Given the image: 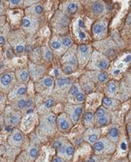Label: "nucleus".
<instances>
[{
  "mask_svg": "<svg viewBox=\"0 0 131 162\" xmlns=\"http://www.w3.org/2000/svg\"><path fill=\"white\" fill-rule=\"evenodd\" d=\"M57 127V119L54 115V113H48L42 117L40 121L39 128L46 135H53L54 134Z\"/></svg>",
  "mask_w": 131,
  "mask_h": 162,
  "instance_id": "nucleus-1",
  "label": "nucleus"
},
{
  "mask_svg": "<svg viewBox=\"0 0 131 162\" xmlns=\"http://www.w3.org/2000/svg\"><path fill=\"white\" fill-rule=\"evenodd\" d=\"M15 75L14 72H5L0 76V91L10 93L15 87Z\"/></svg>",
  "mask_w": 131,
  "mask_h": 162,
  "instance_id": "nucleus-2",
  "label": "nucleus"
},
{
  "mask_svg": "<svg viewBox=\"0 0 131 162\" xmlns=\"http://www.w3.org/2000/svg\"><path fill=\"white\" fill-rule=\"evenodd\" d=\"M93 151L97 154L112 153L115 151V143L108 138H102L93 144Z\"/></svg>",
  "mask_w": 131,
  "mask_h": 162,
  "instance_id": "nucleus-3",
  "label": "nucleus"
},
{
  "mask_svg": "<svg viewBox=\"0 0 131 162\" xmlns=\"http://www.w3.org/2000/svg\"><path fill=\"white\" fill-rule=\"evenodd\" d=\"M21 113L19 111H15V109H6L5 113V123L6 125H10L12 127H16L19 125L21 121Z\"/></svg>",
  "mask_w": 131,
  "mask_h": 162,
  "instance_id": "nucleus-4",
  "label": "nucleus"
},
{
  "mask_svg": "<svg viewBox=\"0 0 131 162\" xmlns=\"http://www.w3.org/2000/svg\"><path fill=\"white\" fill-rule=\"evenodd\" d=\"M25 141V135L24 133L17 128L13 129V131L10 132V135L8 136L7 142L9 145L20 148L24 144Z\"/></svg>",
  "mask_w": 131,
  "mask_h": 162,
  "instance_id": "nucleus-5",
  "label": "nucleus"
},
{
  "mask_svg": "<svg viewBox=\"0 0 131 162\" xmlns=\"http://www.w3.org/2000/svg\"><path fill=\"white\" fill-rule=\"evenodd\" d=\"M38 25L39 22L36 17L27 15L22 20V28L28 33H34V32L38 29Z\"/></svg>",
  "mask_w": 131,
  "mask_h": 162,
  "instance_id": "nucleus-6",
  "label": "nucleus"
},
{
  "mask_svg": "<svg viewBox=\"0 0 131 162\" xmlns=\"http://www.w3.org/2000/svg\"><path fill=\"white\" fill-rule=\"evenodd\" d=\"M73 153L74 148L69 142H66L63 147L57 150V156L64 159V160H70L73 157Z\"/></svg>",
  "mask_w": 131,
  "mask_h": 162,
  "instance_id": "nucleus-7",
  "label": "nucleus"
},
{
  "mask_svg": "<svg viewBox=\"0 0 131 162\" xmlns=\"http://www.w3.org/2000/svg\"><path fill=\"white\" fill-rule=\"evenodd\" d=\"M72 126V122L70 118L68 117L66 113H62L57 118V127L61 132H68Z\"/></svg>",
  "mask_w": 131,
  "mask_h": 162,
  "instance_id": "nucleus-8",
  "label": "nucleus"
},
{
  "mask_svg": "<svg viewBox=\"0 0 131 162\" xmlns=\"http://www.w3.org/2000/svg\"><path fill=\"white\" fill-rule=\"evenodd\" d=\"M100 129L98 128H90L88 129L84 134H83V138L86 141H88L90 144H94L96 141H99V137H100Z\"/></svg>",
  "mask_w": 131,
  "mask_h": 162,
  "instance_id": "nucleus-9",
  "label": "nucleus"
},
{
  "mask_svg": "<svg viewBox=\"0 0 131 162\" xmlns=\"http://www.w3.org/2000/svg\"><path fill=\"white\" fill-rule=\"evenodd\" d=\"M66 112L70 115V120L72 122L73 124H75L79 119H80V114L82 113V111H83V108L80 106H66Z\"/></svg>",
  "mask_w": 131,
  "mask_h": 162,
  "instance_id": "nucleus-10",
  "label": "nucleus"
},
{
  "mask_svg": "<svg viewBox=\"0 0 131 162\" xmlns=\"http://www.w3.org/2000/svg\"><path fill=\"white\" fill-rule=\"evenodd\" d=\"M39 151H40V142L39 140H35V141H32L31 145L28 147L27 150V157L29 159V160L34 161L39 155Z\"/></svg>",
  "mask_w": 131,
  "mask_h": 162,
  "instance_id": "nucleus-11",
  "label": "nucleus"
},
{
  "mask_svg": "<svg viewBox=\"0 0 131 162\" xmlns=\"http://www.w3.org/2000/svg\"><path fill=\"white\" fill-rule=\"evenodd\" d=\"M29 68H30L31 76L35 80L40 78L43 76V74L44 73V68L41 66L34 64V63H29Z\"/></svg>",
  "mask_w": 131,
  "mask_h": 162,
  "instance_id": "nucleus-12",
  "label": "nucleus"
},
{
  "mask_svg": "<svg viewBox=\"0 0 131 162\" xmlns=\"http://www.w3.org/2000/svg\"><path fill=\"white\" fill-rule=\"evenodd\" d=\"M90 50L89 46H87L85 44L80 45L79 49H78L80 62H81L82 64L85 63L87 61V59H89V57H90Z\"/></svg>",
  "mask_w": 131,
  "mask_h": 162,
  "instance_id": "nucleus-13",
  "label": "nucleus"
},
{
  "mask_svg": "<svg viewBox=\"0 0 131 162\" xmlns=\"http://www.w3.org/2000/svg\"><path fill=\"white\" fill-rule=\"evenodd\" d=\"M26 94V87L25 85H19L16 87H15L10 93H9V97L10 98H16V97H21L23 96H25Z\"/></svg>",
  "mask_w": 131,
  "mask_h": 162,
  "instance_id": "nucleus-14",
  "label": "nucleus"
},
{
  "mask_svg": "<svg viewBox=\"0 0 131 162\" xmlns=\"http://www.w3.org/2000/svg\"><path fill=\"white\" fill-rule=\"evenodd\" d=\"M107 138L111 141L112 142H118L119 141V139H120V131H119V128L116 127V126H112L109 132H108V135H107Z\"/></svg>",
  "mask_w": 131,
  "mask_h": 162,
  "instance_id": "nucleus-15",
  "label": "nucleus"
},
{
  "mask_svg": "<svg viewBox=\"0 0 131 162\" xmlns=\"http://www.w3.org/2000/svg\"><path fill=\"white\" fill-rule=\"evenodd\" d=\"M15 77L21 83H26L29 79V72L27 69H20L15 72Z\"/></svg>",
  "mask_w": 131,
  "mask_h": 162,
  "instance_id": "nucleus-16",
  "label": "nucleus"
},
{
  "mask_svg": "<svg viewBox=\"0 0 131 162\" xmlns=\"http://www.w3.org/2000/svg\"><path fill=\"white\" fill-rule=\"evenodd\" d=\"M105 29H106V25H105V24L102 23V22H99V23L95 24L93 25V28H92L93 33H94V34H96V35H99V34L102 33L103 32H105Z\"/></svg>",
  "mask_w": 131,
  "mask_h": 162,
  "instance_id": "nucleus-17",
  "label": "nucleus"
},
{
  "mask_svg": "<svg viewBox=\"0 0 131 162\" xmlns=\"http://www.w3.org/2000/svg\"><path fill=\"white\" fill-rule=\"evenodd\" d=\"M27 13H31V14H42L44 13V7L41 5H35L30 8H28Z\"/></svg>",
  "mask_w": 131,
  "mask_h": 162,
  "instance_id": "nucleus-18",
  "label": "nucleus"
},
{
  "mask_svg": "<svg viewBox=\"0 0 131 162\" xmlns=\"http://www.w3.org/2000/svg\"><path fill=\"white\" fill-rule=\"evenodd\" d=\"M102 103H103V106L105 107L110 108V109H113V108H115L117 106V102L114 101L110 97H104L103 100H102Z\"/></svg>",
  "mask_w": 131,
  "mask_h": 162,
  "instance_id": "nucleus-19",
  "label": "nucleus"
},
{
  "mask_svg": "<svg viewBox=\"0 0 131 162\" xmlns=\"http://www.w3.org/2000/svg\"><path fill=\"white\" fill-rule=\"evenodd\" d=\"M26 102H27L26 99L25 97H19V98H17L15 100L14 106H15V108H17L18 110H22V109H24V108L26 106Z\"/></svg>",
  "mask_w": 131,
  "mask_h": 162,
  "instance_id": "nucleus-20",
  "label": "nucleus"
},
{
  "mask_svg": "<svg viewBox=\"0 0 131 162\" xmlns=\"http://www.w3.org/2000/svg\"><path fill=\"white\" fill-rule=\"evenodd\" d=\"M91 10H92V12L95 13V14H100V13H102V12L104 11V5H103V4L100 3V2H96V3H94V4L92 5Z\"/></svg>",
  "mask_w": 131,
  "mask_h": 162,
  "instance_id": "nucleus-21",
  "label": "nucleus"
},
{
  "mask_svg": "<svg viewBox=\"0 0 131 162\" xmlns=\"http://www.w3.org/2000/svg\"><path fill=\"white\" fill-rule=\"evenodd\" d=\"M41 83H42V85H43L44 87H46V88H51V87H53V86H54V80H53V78H50V77H46V78H43L42 81H41Z\"/></svg>",
  "mask_w": 131,
  "mask_h": 162,
  "instance_id": "nucleus-22",
  "label": "nucleus"
},
{
  "mask_svg": "<svg viewBox=\"0 0 131 162\" xmlns=\"http://www.w3.org/2000/svg\"><path fill=\"white\" fill-rule=\"evenodd\" d=\"M93 121V114L91 112H86L83 115V122L85 125H90Z\"/></svg>",
  "mask_w": 131,
  "mask_h": 162,
  "instance_id": "nucleus-23",
  "label": "nucleus"
},
{
  "mask_svg": "<svg viewBox=\"0 0 131 162\" xmlns=\"http://www.w3.org/2000/svg\"><path fill=\"white\" fill-rule=\"evenodd\" d=\"M69 85H70V80L69 78H59L57 81H56V86L57 87H68Z\"/></svg>",
  "mask_w": 131,
  "mask_h": 162,
  "instance_id": "nucleus-24",
  "label": "nucleus"
},
{
  "mask_svg": "<svg viewBox=\"0 0 131 162\" xmlns=\"http://www.w3.org/2000/svg\"><path fill=\"white\" fill-rule=\"evenodd\" d=\"M110 122V117L109 115H104L100 118L98 119V125L99 126H105V125H108Z\"/></svg>",
  "mask_w": 131,
  "mask_h": 162,
  "instance_id": "nucleus-25",
  "label": "nucleus"
},
{
  "mask_svg": "<svg viewBox=\"0 0 131 162\" xmlns=\"http://www.w3.org/2000/svg\"><path fill=\"white\" fill-rule=\"evenodd\" d=\"M43 56H44V59L47 60V61H51L53 59V53H52V52L48 48H46V47H44L43 49Z\"/></svg>",
  "mask_w": 131,
  "mask_h": 162,
  "instance_id": "nucleus-26",
  "label": "nucleus"
},
{
  "mask_svg": "<svg viewBox=\"0 0 131 162\" xmlns=\"http://www.w3.org/2000/svg\"><path fill=\"white\" fill-rule=\"evenodd\" d=\"M116 90H117V86H116V83L111 81L108 84L107 86V92L110 95H113L116 93Z\"/></svg>",
  "mask_w": 131,
  "mask_h": 162,
  "instance_id": "nucleus-27",
  "label": "nucleus"
},
{
  "mask_svg": "<svg viewBox=\"0 0 131 162\" xmlns=\"http://www.w3.org/2000/svg\"><path fill=\"white\" fill-rule=\"evenodd\" d=\"M66 142H67V141H65L64 139L60 138V139H57V140H55V141L53 142V146H54V149L58 150V149H60L61 147H63V146L65 144Z\"/></svg>",
  "mask_w": 131,
  "mask_h": 162,
  "instance_id": "nucleus-28",
  "label": "nucleus"
},
{
  "mask_svg": "<svg viewBox=\"0 0 131 162\" xmlns=\"http://www.w3.org/2000/svg\"><path fill=\"white\" fill-rule=\"evenodd\" d=\"M78 9V5L76 3H70L68 5H67V11L70 13V14H74Z\"/></svg>",
  "mask_w": 131,
  "mask_h": 162,
  "instance_id": "nucleus-29",
  "label": "nucleus"
},
{
  "mask_svg": "<svg viewBox=\"0 0 131 162\" xmlns=\"http://www.w3.org/2000/svg\"><path fill=\"white\" fill-rule=\"evenodd\" d=\"M51 47L54 50L58 51V50H60L62 48V43L57 41V40H53V41H51Z\"/></svg>",
  "mask_w": 131,
  "mask_h": 162,
  "instance_id": "nucleus-30",
  "label": "nucleus"
},
{
  "mask_svg": "<svg viewBox=\"0 0 131 162\" xmlns=\"http://www.w3.org/2000/svg\"><path fill=\"white\" fill-rule=\"evenodd\" d=\"M98 67H99V68H100V69H106V68H108V67H109V62H108V60L105 59H100V60L99 61V63H98Z\"/></svg>",
  "mask_w": 131,
  "mask_h": 162,
  "instance_id": "nucleus-31",
  "label": "nucleus"
},
{
  "mask_svg": "<svg viewBox=\"0 0 131 162\" xmlns=\"http://www.w3.org/2000/svg\"><path fill=\"white\" fill-rule=\"evenodd\" d=\"M63 69H64V73H66L67 75H70L73 72V66L70 64H66V65H64Z\"/></svg>",
  "mask_w": 131,
  "mask_h": 162,
  "instance_id": "nucleus-32",
  "label": "nucleus"
},
{
  "mask_svg": "<svg viewBox=\"0 0 131 162\" xmlns=\"http://www.w3.org/2000/svg\"><path fill=\"white\" fill-rule=\"evenodd\" d=\"M98 79L100 82H105L108 79V75L105 72H100L98 74Z\"/></svg>",
  "mask_w": 131,
  "mask_h": 162,
  "instance_id": "nucleus-33",
  "label": "nucleus"
},
{
  "mask_svg": "<svg viewBox=\"0 0 131 162\" xmlns=\"http://www.w3.org/2000/svg\"><path fill=\"white\" fill-rule=\"evenodd\" d=\"M70 95H72V96H77V95L80 93V88H79V87H78L77 85H73V86L71 87L70 90Z\"/></svg>",
  "mask_w": 131,
  "mask_h": 162,
  "instance_id": "nucleus-34",
  "label": "nucleus"
},
{
  "mask_svg": "<svg viewBox=\"0 0 131 162\" xmlns=\"http://www.w3.org/2000/svg\"><path fill=\"white\" fill-rule=\"evenodd\" d=\"M95 115H96V117H98V119L100 118V117H102V116H104V115H106V111H105V109L102 107L99 108V109L97 110Z\"/></svg>",
  "mask_w": 131,
  "mask_h": 162,
  "instance_id": "nucleus-35",
  "label": "nucleus"
},
{
  "mask_svg": "<svg viewBox=\"0 0 131 162\" xmlns=\"http://www.w3.org/2000/svg\"><path fill=\"white\" fill-rule=\"evenodd\" d=\"M62 44L65 47H70L71 45V40L69 37H64L62 41Z\"/></svg>",
  "mask_w": 131,
  "mask_h": 162,
  "instance_id": "nucleus-36",
  "label": "nucleus"
},
{
  "mask_svg": "<svg viewBox=\"0 0 131 162\" xmlns=\"http://www.w3.org/2000/svg\"><path fill=\"white\" fill-rule=\"evenodd\" d=\"M9 3H10V6L15 7V6H19V5H23L24 2L20 1V0H11V1H9Z\"/></svg>",
  "mask_w": 131,
  "mask_h": 162,
  "instance_id": "nucleus-37",
  "label": "nucleus"
},
{
  "mask_svg": "<svg viewBox=\"0 0 131 162\" xmlns=\"http://www.w3.org/2000/svg\"><path fill=\"white\" fill-rule=\"evenodd\" d=\"M54 99H52V98H50V99H48V100H46L45 101V103H44V107L47 108V109H49V108H51L53 106H54Z\"/></svg>",
  "mask_w": 131,
  "mask_h": 162,
  "instance_id": "nucleus-38",
  "label": "nucleus"
},
{
  "mask_svg": "<svg viewBox=\"0 0 131 162\" xmlns=\"http://www.w3.org/2000/svg\"><path fill=\"white\" fill-rule=\"evenodd\" d=\"M84 99H85V96H84V94H82V93H79V94L76 96V100H77V102H83Z\"/></svg>",
  "mask_w": 131,
  "mask_h": 162,
  "instance_id": "nucleus-39",
  "label": "nucleus"
},
{
  "mask_svg": "<svg viewBox=\"0 0 131 162\" xmlns=\"http://www.w3.org/2000/svg\"><path fill=\"white\" fill-rule=\"evenodd\" d=\"M4 126H5V118H4V115L0 114V131L3 129Z\"/></svg>",
  "mask_w": 131,
  "mask_h": 162,
  "instance_id": "nucleus-40",
  "label": "nucleus"
},
{
  "mask_svg": "<svg viewBox=\"0 0 131 162\" xmlns=\"http://www.w3.org/2000/svg\"><path fill=\"white\" fill-rule=\"evenodd\" d=\"M53 162H66V161L64 160V159H62V158L56 156V157H54V158L53 159Z\"/></svg>",
  "mask_w": 131,
  "mask_h": 162,
  "instance_id": "nucleus-41",
  "label": "nucleus"
},
{
  "mask_svg": "<svg viewBox=\"0 0 131 162\" xmlns=\"http://www.w3.org/2000/svg\"><path fill=\"white\" fill-rule=\"evenodd\" d=\"M78 34H79V37H80V39H85V38H86L85 33H84L82 31H80V30H79V31H78Z\"/></svg>",
  "mask_w": 131,
  "mask_h": 162,
  "instance_id": "nucleus-42",
  "label": "nucleus"
},
{
  "mask_svg": "<svg viewBox=\"0 0 131 162\" xmlns=\"http://www.w3.org/2000/svg\"><path fill=\"white\" fill-rule=\"evenodd\" d=\"M5 43V38L3 35H0V45H4Z\"/></svg>",
  "mask_w": 131,
  "mask_h": 162,
  "instance_id": "nucleus-43",
  "label": "nucleus"
},
{
  "mask_svg": "<svg viewBox=\"0 0 131 162\" xmlns=\"http://www.w3.org/2000/svg\"><path fill=\"white\" fill-rule=\"evenodd\" d=\"M5 147L0 145V157H1V156H3V155L5 154Z\"/></svg>",
  "mask_w": 131,
  "mask_h": 162,
  "instance_id": "nucleus-44",
  "label": "nucleus"
},
{
  "mask_svg": "<svg viewBox=\"0 0 131 162\" xmlns=\"http://www.w3.org/2000/svg\"><path fill=\"white\" fill-rule=\"evenodd\" d=\"M4 12V6H3V2L0 1V14Z\"/></svg>",
  "mask_w": 131,
  "mask_h": 162,
  "instance_id": "nucleus-45",
  "label": "nucleus"
},
{
  "mask_svg": "<svg viewBox=\"0 0 131 162\" xmlns=\"http://www.w3.org/2000/svg\"><path fill=\"white\" fill-rule=\"evenodd\" d=\"M88 162H97V160H96V159L95 158H90V160Z\"/></svg>",
  "mask_w": 131,
  "mask_h": 162,
  "instance_id": "nucleus-46",
  "label": "nucleus"
},
{
  "mask_svg": "<svg viewBox=\"0 0 131 162\" xmlns=\"http://www.w3.org/2000/svg\"><path fill=\"white\" fill-rule=\"evenodd\" d=\"M79 24H80V27H83V26H84V25H83V22H82V20H80V21H79Z\"/></svg>",
  "mask_w": 131,
  "mask_h": 162,
  "instance_id": "nucleus-47",
  "label": "nucleus"
},
{
  "mask_svg": "<svg viewBox=\"0 0 131 162\" xmlns=\"http://www.w3.org/2000/svg\"><path fill=\"white\" fill-rule=\"evenodd\" d=\"M130 160H131V153H130Z\"/></svg>",
  "mask_w": 131,
  "mask_h": 162,
  "instance_id": "nucleus-48",
  "label": "nucleus"
},
{
  "mask_svg": "<svg viewBox=\"0 0 131 162\" xmlns=\"http://www.w3.org/2000/svg\"><path fill=\"white\" fill-rule=\"evenodd\" d=\"M115 162H121V161H115Z\"/></svg>",
  "mask_w": 131,
  "mask_h": 162,
  "instance_id": "nucleus-49",
  "label": "nucleus"
},
{
  "mask_svg": "<svg viewBox=\"0 0 131 162\" xmlns=\"http://www.w3.org/2000/svg\"><path fill=\"white\" fill-rule=\"evenodd\" d=\"M130 143H131V138H130Z\"/></svg>",
  "mask_w": 131,
  "mask_h": 162,
  "instance_id": "nucleus-50",
  "label": "nucleus"
}]
</instances>
